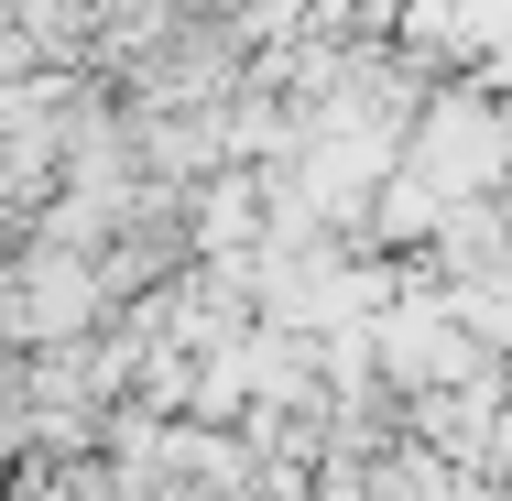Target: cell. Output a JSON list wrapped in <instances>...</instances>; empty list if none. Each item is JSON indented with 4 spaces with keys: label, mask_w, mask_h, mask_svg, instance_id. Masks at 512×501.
I'll return each mask as SVG.
<instances>
[{
    "label": "cell",
    "mask_w": 512,
    "mask_h": 501,
    "mask_svg": "<svg viewBox=\"0 0 512 501\" xmlns=\"http://www.w3.org/2000/svg\"><path fill=\"white\" fill-rule=\"evenodd\" d=\"M404 175L447 207H480L512 197V109L480 99V88H447V99L414 109V142H404Z\"/></svg>",
    "instance_id": "cell-2"
},
{
    "label": "cell",
    "mask_w": 512,
    "mask_h": 501,
    "mask_svg": "<svg viewBox=\"0 0 512 501\" xmlns=\"http://www.w3.org/2000/svg\"><path fill=\"white\" fill-rule=\"evenodd\" d=\"M371 349H382V393L425 403V393H469L502 371V349H480V327L447 305V284H404V295L371 316Z\"/></svg>",
    "instance_id": "cell-1"
}]
</instances>
